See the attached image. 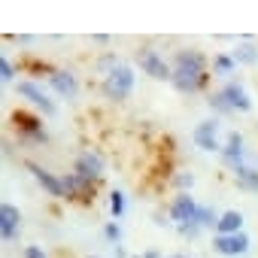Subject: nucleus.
Segmentation results:
<instances>
[{
  "mask_svg": "<svg viewBox=\"0 0 258 258\" xmlns=\"http://www.w3.org/2000/svg\"><path fill=\"white\" fill-rule=\"evenodd\" d=\"M179 91H198L204 85V58L198 52H179L173 64V79Z\"/></svg>",
  "mask_w": 258,
  "mask_h": 258,
  "instance_id": "f257e3e1",
  "label": "nucleus"
},
{
  "mask_svg": "<svg viewBox=\"0 0 258 258\" xmlns=\"http://www.w3.org/2000/svg\"><path fill=\"white\" fill-rule=\"evenodd\" d=\"M216 109H222V112H234V109H240V112H249L252 109V100H249V94L243 91V85H237V82H228L213 100H210Z\"/></svg>",
  "mask_w": 258,
  "mask_h": 258,
  "instance_id": "f03ea898",
  "label": "nucleus"
},
{
  "mask_svg": "<svg viewBox=\"0 0 258 258\" xmlns=\"http://www.w3.org/2000/svg\"><path fill=\"white\" fill-rule=\"evenodd\" d=\"M134 88V70L131 67H112L103 79V94L109 100H124Z\"/></svg>",
  "mask_w": 258,
  "mask_h": 258,
  "instance_id": "7ed1b4c3",
  "label": "nucleus"
},
{
  "mask_svg": "<svg viewBox=\"0 0 258 258\" xmlns=\"http://www.w3.org/2000/svg\"><path fill=\"white\" fill-rule=\"evenodd\" d=\"M137 61H140V70H146L152 79H173V67H167L158 52L140 49V52H137Z\"/></svg>",
  "mask_w": 258,
  "mask_h": 258,
  "instance_id": "20e7f679",
  "label": "nucleus"
},
{
  "mask_svg": "<svg viewBox=\"0 0 258 258\" xmlns=\"http://www.w3.org/2000/svg\"><path fill=\"white\" fill-rule=\"evenodd\" d=\"M198 213H201V207H198L195 198H188V195H179V198L173 201V207H170V216H173L182 228L198 225Z\"/></svg>",
  "mask_w": 258,
  "mask_h": 258,
  "instance_id": "39448f33",
  "label": "nucleus"
},
{
  "mask_svg": "<svg viewBox=\"0 0 258 258\" xmlns=\"http://www.w3.org/2000/svg\"><path fill=\"white\" fill-rule=\"evenodd\" d=\"M213 246H216V252L219 255H228V258H234V255H243L246 249H249V237L246 234H219L216 240H213Z\"/></svg>",
  "mask_w": 258,
  "mask_h": 258,
  "instance_id": "423d86ee",
  "label": "nucleus"
},
{
  "mask_svg": "<svg viewBox=\"0 0 258 258\" xmlns=\"http://www.w3.org/2000/svg\"><path fill=\"white\" fill-rule=\"evenodd\" d=\"M195 143L204 149V152H213L219 149V121L216 118H207L195 127Z\"/></svg>",
  "mask_w": 258,
  "mask_h": 258,
  "instance_id": "0eeeda50",
  "label": "nucleus"
},
{
  "mask_svg": "<svg viewBox=\"0 0 258 258\" xmlns=\"http://www.w3.org/2000/svg\"><path fill=\"white\" fill-rule=\"evenodd\" d=\"M100 173H103V161H100V155L85 152V155H79V158H76V176H82L85 182L97 179Z\"/></svg>",
  "mask_w": 258,
  "mask_h": 258,
  "instance_id": "6e6552de",
  "label": "nucleus"
},
{
  "mask_svg": "<svg viewBox=\"0 0 258 258\" xmlns=\"http://www.w3.org/2000/svg\"><path fill=\"white\" fill-rule=\"evenodd\" d=\"M28 170H31V173L37 176V182H40V185H43V188H46L49 195H55V198H61V195H67V188H64V179H58L55 173H49V170H43V167H40V164H34V161L28 164Z\"/></svg>",
  "mask_w": 258,
  "mask_h": 258,
  "instance_id": "1a4fd4ad",
  "label": "nucleus"
},
{
  "mask_svg": "<svg viewBox=\"0 0 258 258\" xmlns=\"http://www.w3.org/2000/svg\"><path fill=\"white\" fill-rule=\"evenodd\" d=\"M19 94H22V97H28V100H31L34 106H40L43 112H49V115L55 112V103H52V100L46 97V91H43V88H37L34 82H19Z\"/></svg>",
  "mask_w": 258,
  "mask_h": 258,
  "instance_id": "9d476101",
  "label": "nucleus"
},
{
  "mask_svg": "<svg viewBox=\"0 0 258 258\" xmlns=\"http://www.w3.org/2000/svg\"><path fill=\"white\" fill-rule=\"evenodd\" d=\"M19 222H22V213L13 207V204H4L0 207V234L7 240H13L19 234Z\"/></svg>",
  "mask_w": 258,
  "mask_h": 258,
  "instance_id": "9b49d317",
  "label": "nucleus"
},
{
  "mask_svg": "<svg viewBox=\"0 0 258 258\" xmlns=\"http://www.w3.org/2000/svg\"><path fill=\"white\" fill-rule=\"evenodd\" d=\"M222 155H225V161H228L234 170H240V167H243V137H240V134H228V143H225Z\"/></svg>",
  "mask_w": 258,
  "mask_h": 258,
  "instance_id": "f8f14e48",
  "label": "nucleus"
},
{
  "mask_svg": "<svg viewBox=\"0 0 258 258\" xmlns=\"http://www.w3.org/2000/svg\"><path fill=\"white\" fill-rule=\"evenodd\" d=\"M49 79H52V88H55L58 94H64V97H76V91H79V88H76V79H73L70 73L58 70V73H52Z\"/></svg>",
  "mask_w": 258,
  "mask_h": 258,
  "instance_id": "ddd939ff",
  "label": "nucleus"
},
{
  "mask_svg": "<svg viewBox=\"0 0 258 258\" xmlns=\"http://www.w3.org/2000/svg\"><path fill=\"white\" fill-rule=\"evenodd\" d=\"M240 225H243V216L237 213V210H228L225 216H219V225H216V231L225 237V234H240Z\"/></svg>",
  "mask_w": 258,
  "mask_h": 258,
  "instance_id": "4468645a",
  "label": "nucleus"
},
{
  "mask_svg": "<svg viewBox=\"0 0 258 258\" xmlns=\"http://www.w3.org/2000/svg\"><path fill=\"white\" fill-rule=\"evenodd\" d=\"M237 185H240V188H249V191H258V170L240 167V170H237Z\"/></svg>",
  "mask_w": 258,
  "mask_h": 258,
  "instance_id": "2eb2a0df",
  "label": "nucleus"
},
{
  "mask_svg": "<svg viewBox=\"0 0 258 258\" xmlns=\"http://www.w3.org/2000/svg\"><path fill=\"white\" fill-rule=\"evenodd\" d=\"M234 61L255 64V61H258V55H255V49H252V46H237V52H234Z\"/></svg>",
  "mask_w": 258,
  "mask_h": 258,
  "instance_id": "dca6fc26",
  "label": "nucleus"
},
{
  "mask_svg": "<svg viewBox=\"0 0 258 258\" xmlns=\"http://www.w3.org/2000/svg\"><path fill=\"white\" fill-rule=\"evenodd\" d=\"M109 213H112L115 219L124 213V195H121V191H112V195H109Z\"/></svg>",
  "mask_w": 258,
  "mask_h": 258,
  "instance_id": "f3484780",
  "label": "nucleus"
},
{
  "mask_svg": "<svg viewBox=\"0 0 258 258\" xmlns=\"http://www.w3.org/2000/svg\"><path fill=\"white\" fill-rule=\"evenodd\" d=\"M213 67H216V73H222V76H228V73L234 70V58H228V55H219Z\"/></svg>",
  "mask_w": 258,
  "mask_h": 258,
  "instance_id": "a211bd4d",
  "label": "nucleus"
},
{
  "mask_svg": "<svg viewBox=\"0 0 258 258\" xmlns=\"http://www.w3.org/2000/svg\"><path fill=\"white\" fill-rule=\"evenodd\" d=\"M198 225H204V228H210V225H219V219L213 216V210H207V207H201V213H198Z\"/></svg>",
  "mask_w": 258,
  "mask_h": 258,
  "instance_id": "6ab92c4d",
  "label": "nucleus"
},
{
  "mask_svg": "<svg viewBox=\"0 0 258 258\" xmlns=\"http://www.w3.org/2000/svg\"><path fill=\"white\" fill-rule=\"evenodd\" d=\"M16 76V70H13V64L7 61V58H0V79H4V82H10Z\"/></svg>",
  "mask_w": 258,
  "mask_h": 258,
  "instance_id": "aec40b11",
  "label": "nucleus"
},
{
  "mask_svg": "<svg viewBox=\"0 0 258 258\" xmlns=\"http://www.w3.org/2000/svg\"><path fill=\"white\" fill-rule=\"evenodd\" d=\"M25 258H46V252H43L40 246H28V249H25Z\"/></svg>",
  "mask_w": 258,
  "mask_h": 258,
  "instance_id": "412c9836",
  "label": "nucleus"
},
{
  "mask_svg": "<svg viewBox=\"0 0 258 258\" xmlns=\"http://www.w3.org/2000/svg\"><path fill=\"white\" fill-rule=\"evenodd\" d=\"M106 237H109V240H118L121 234H118V228H115V225H106Z\"/></svg>",
  "mask_w": 258,
  "mask_h": 258,
  "instance_id": "4be33fe9",
  "label": "nucleus"
},
{
  "mask_svg": "<svg viewBox=\"0 0 258 258\" xmlns=\"http://www.w3.org/2000/svg\"><path fill=\"white\" fill-rule=\"evenodd\" d=\"M176 182H179V185H191L195 179H191V176H176Z\"/></svg>",
  "mask_w": 258,
  "mask_h": 258,
  "instance_id": "5701e85b",
  "label": "nucleus"
},
{
  "mask_svg": "<svg viewBox=\"0 0 258 258\" xmlns=\"http://www.w3.org/2000/svg\"><path fill=\"white\" fill-rule=\"evenodd\" d=\"M143 258H158V252H146V255H143Z\"/></svg>",
  "mask_w": 258,
  "mask_h": 258,
  "instance_id": "b1692460",
  "label": "nucleus"
},
{
  "mask_svg": "<svg viewBox=\"0 0 258 258\" xmlns=\"http://www.w3.org/2000/svg\"><path fill=\"white\" fill-rule=\"evenodd\" d=\"M170 258H188V255H170Z\"/></svg>",
  "mask_w": 258,
  "mask_h": 258,
  "instance_id": "393cba45",
  "label": "nucleus"
},
{
  "mask_svg": "<svg viewBox=\"0 0 258 258\" xmlns=\"http://www.w3.org/2000/svg\"><path fill=\"white\" fill-rule=\"evenodd\" d=\"M91 258H94V255H91Z\"/></svg>",
  "mask_w": 258,
  "mask_h": 258,
  "instance_id": "a878e982",
  "label": "nucleus"
}]
</instances>
